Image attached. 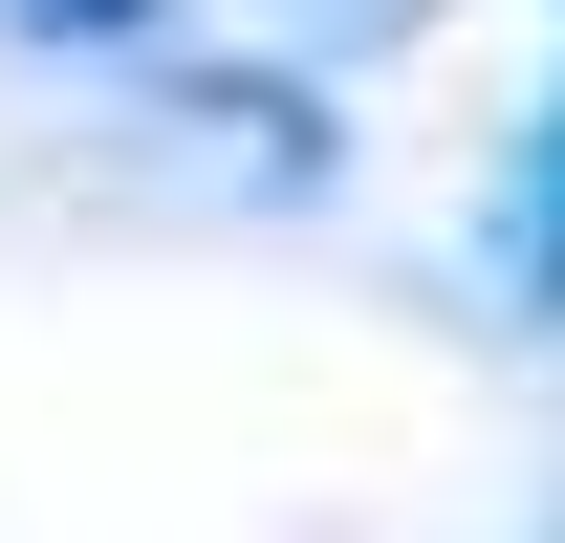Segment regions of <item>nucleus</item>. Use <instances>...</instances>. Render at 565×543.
Here are the masks:
<instances>
[{
  "instance_id": "nucleus-2",
  "label": "nucleus",
  "mask_w": 565,
  "mask_h": 543,
  "mask_svg": "<svg viewBox=\"0 0 565 543\" xmlns=\"http://www.w3.org/2000/svg\"><path fill=\"white\" fill-rule=\"evenodd\" d=\"M22 44H152V0H0Z\"/></svg>"
},
{
  "instance_id": "nucleus-1",
  "label": "nucleus",
  "mask_w": 565,
  "mask_h": 543,
  "mask_svg": "<svg viewBox=\"0 0 565 543\" xmlns=\"http://www.w3.org/2000/svg\"><path fill=\"white\" fill-rule=\"evenodd\" d=\"M522 262L565 283V87H544V131H522Z\"/></svg>"
}]
</instances>
